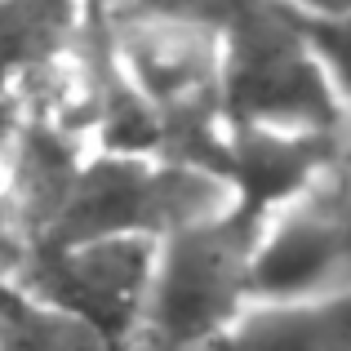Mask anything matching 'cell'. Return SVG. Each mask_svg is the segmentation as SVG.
Masks as SVG:
<instances>
[{"label":"cell","instance_id":"obj_1","mask_svg":"<svg viewBox=\"0 0 351 351\" xmlns=\"http://www.w3.org/2000/svg\"><path fill=\"white\" fill-rule=\"evenodd\" d=\"M227 205H232L227 182L209 165L89 152L80 156L76 173L36 245H76V240L103 236L165 240L178 227L209 218Z\"/></svg>","mask_w":351,"mask_h":351},{"label":"cell","instance_id":"obj_2","mask_svg":"<svg viewBox=\"0 0 351 351\" xmlns=\"http://www.w3.org/2000/svg\"><path fill=\"white\" fill-rule=\"evenodd\" d=\"M218 129H271V134H343L347 116L307 49L298 23L258 5L223 27V94Z\"/></svg>","mask_w":351,"mask_h":351},{"label":"cell","instance_id":"obj_3","mask_svg":"<svg viewBox=\"0 0 351 351\" xmlns=\"http://www.w3.org/2000/svg\"><path fill=\"white\" fill-rule=\"evenodd\" d=\"M258 227L232 205L160 240L147 320L138 334L173 347H209L254 302Z\"/></svg>","mask_w":351,"mask_h":351},{"label":"cell","instance_id":"obj_4","mask_svg":"<svg viewBox=\"0 0 351 351\" xmlns=\"http://www.w3.org/2000/svg\"><path fill=\"white\" fill-rule=\"evenodd\" d=\"M160 240L103 236L76 245H36L18 263L14 280L36 298L80 316L112 343H129L147 320Z\"/></svg>","mask_w":351,"mask_h":351},{"label":"cell","instance_id":"obj_5","mask_svg":"<svg viewBox=\"0 0 351 351\" xmlns=\"http://www.w3.org/2000/svg\"><path fill=\"white\" fill-rule=\"evenodd\" d=\"M116 80L169 129L209 116L218 125L223 94V27L191 14H138L112 40Z\"/></svg>","mask_w":351,"mask_h":351},{"label":"cell","instance_id":"obj_6","mask_svg":"<svg viewBox=\"0 0 351 351\" xmlns=\"http://www.w3.org/2000/svg\"><path fill=\"white\" fill-rule=\"evenodd\" d=\"M351 285V182L329 173L276 214L254 245V298H298Z\"/></svg>","mask_w":351,"mask_h":351},{"label":"cell","instance_id":"obj_7","mask_svg":"<svg viewBox=\"0 0 351 351\" xmlns=\"http://www.w3.org/2000/svg\"><path fill=\"white\" fill-rule=\"evenodd\" d=\"M89 0H0V103L67 94L80 76Z\"/></svg>","mask_w":351,"mask_h":351},{"label":"cell","instance_id":"obj_8","mask_svg":"<svg viewBox=\"0 0 351 351\" xmlns=\"http://www.w3.org/2000/svg\"><path fill=\"white\" fill-rule=\"evenodd\" d=\"M49 169L45 134H36L27 107L0 103V254L14 263V271L62 200V191L45 182Z\"/></svg>","mask_w":351,"mask_h":351},{"label":"cell","instance_id":"obj_9","mask_svg":"<svg viewBox=\"0 0 351 351\" xmlns=\"http://www.w3.org/2000/svg\"><path fill=\"white\" fill-rule=\"evenodd\" d=\"M205 351H351V285L254 298Z\"/></svg>","mask_w":351,"mask_h":351},{"label":"cell","instance_id":"obj_10","mask_svg":"<svg viewBox=\"0 0 351 351\" xmlns=\"http://www.w3.org/2000/svg\"><path fill=\"white\" fill-rule=\"evenodd\" d=\"M0 351H116V343L9 280L0 293Z\"/></svg>","mask_w":351,"mask_h":351},{"label":"cell","instance_id":"obj_11","mask_svg":"<svg viewBox=\"0 0 351 351\" xmlns=\"http://www.w3.org/2000/svg\"><path fill=\"white\" fill-rule=\"evenodd\" d=\"M293 23H298L307 49L316 53L343 116L351 120V14L347 18H293Z\"/></svg>","mask_w":351,"mask_h":351},{"label":"cell","instance_id":"obj_12","mask_svg":"<svg viewBox=\"0 0 351 351\" xmlns=\"http://www.w3.org/2000/svg\"><path fill=\"white\" fill-rule=\"evenodd\" d=\"M263 5L280 9L289 18H347L351 0H263Z\"/></svg>","mask_w":351,"mask_h":351},{"label":"cell","instance_id":"obj_13","mask_svg":"<svg viewBox=\"0 0 351 351\" xmlns=\"http://www.w3.org/2000/svg\"><path fill=\"white\" fill-rule=\"evenodd\" d=\"M116 351H205V347H173L165 338H152V334H134L129 343H120Z\"/></svg>","mask_w":351,"mask_h":351},{"label":"cell","instance_id":"obj_14","mask_svg":"<svg viewBox=\"0 0 351 351\" xmlns=\"http://www.w3.org/2000/svg\"><path fill=\"white\" fill-rule=\"evenodd\" d=\"M9 280H14V263L0 254V293H5V285H9Z\"/></svg>","mask_w":351,"mask_h":351}]
</instances>
